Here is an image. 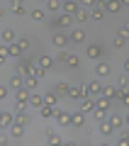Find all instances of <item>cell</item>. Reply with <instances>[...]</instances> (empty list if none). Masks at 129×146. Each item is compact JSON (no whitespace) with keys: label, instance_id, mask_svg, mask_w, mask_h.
Here are the masks:
<instances>
[{"label":"cell","instance_id":"cell-49","mask_svg":"<svg viewBox=\"0 0 129 146\" xmlns=\"http://www.w3.org/2000/svg\"><path fill=\"white\" fill-rule=\"evenodd\" d=\"M3 63H5V61H3V58H0V66H3Z\"/></svg>","mask_w":129,"mask_h":146},{"label":"cell","instance_id":"cell-30","mask_svg":"<svg viewBox=\"0 0 129 146\" xmlns=\"http://www.w3.org/2000/svg\"><path fill=\"white\" fill-rule=\"evenodd\" d=\"M37 85H39V78L37 76H25V88L27 90H34Z\"/></svg>","mask_w":129,"mask_h":146},{"label":"cell","instance_id":"cell-23","mask_svg":"<svg viewBox=\"0 0 129 146\" xmlns=\"http://www.w3.org/2000/svg\"><path fill=\"white\" fill-rule=\"evenodd\" d=\"M44 105H49V107H59V95L54 93V90L47 93V95H44Z\"/></svg>","mask_w":129,"mask_h":146},{"label":"cell","instance_id":"cell-31","mask_svg":"<svg viewBox=\"0 0 129 146\" xmlns=\"http://www.w3.org/2000/svg\"><path fill=\"white\" fill-rule=\"evenodd\" d=\"M88 17H90L88 7H80V10H78L76 15H73V20H76V22H85V20H88Z\"/></svg>","mask_w":129,"mask_h":146},{"label":"cell","instance_id":"cell-46","mask_svg":"<svg viewBox=\"0 0 129 146\" xmlns=\"http://www.w3.org/2000/svg\"><path fill=\"white\" fill-rule=\"evenodd\" d=\"M122 66H124V73H129V58H127V61L122 63Z\"/></svg>","mask_w":129,"mask_h":146},{"label":"cell","instance_id":"cell-4","mask_svg":"<svg viewBox=\"0 0 129 146\" xmlns=\"http://www.w3.org/2000/svg\"><path fill=\"white\" fill-rule=\"evenodd\" d=\"M110 73H112V66H110V63H105V61L95 63V76H98V78H107Z\"/></svg>","mask_w":129,"mask_h":146},{"label":"cell","instance_id":"cell-41","mask_svg":"<svg viewBox=\"0 0 129 146\" xmlns=\"http://www.w3.org/2000/svg\"><path fill=\"white\" fill-rule=\"evenodd\" d=\"M119 34H122L124 39H129V22H124V25H122V29H119Z\"/></svg>","mask_w":129,"mask_h":146},{"label":"cell","instance_id":"cell-2","mask_svg":"<svg viewBox=\"0 0 129 146\" xmlns=\"http://www.w3.org/2000/svg\"><path fill=\"white\" fill-rule=\"evenodd\" d=\"M51 25L56 27V29H59V27H61V29H66V27H71V25H73V15H66V12H61V15L54 17Z\"/></svg>","mask_w":129,"mask_h":146},{"label":"cell","instance_id":"cell-21","mask_svg":"<svg viewBox=\"0 0 129 146\" xmlns=\"http://www.w3.org/2000/svg\"><path fill=\"white\" fill-rule=\"evenodd\" d=\"M12 122H15V115H12V112H5V110H0V124L10 127Z\"/></svg>","mask_w":129,"mask_h":146},{"label":"cell","instance_id":"cell-24","mask_svg":"<svg viewBox=\"0 0 129 146\" xmlns=\"http://www.w3.org/2000/svg\"><path fill=\"white\" fill-rule=\"evenodd\" d=\"M110 105H112V100L105 98V95H98V98H95V107H100V110H110Z\"/></svg>","mask_w":129,"mask_h":146},{"label":"cell","instance_id":"cell-3","mask_svg":"<svg viewBox=\"0 0 129 146\" xmlns=\"http://www.w3.org/2000/svg\"><path fill=\"white\" fill-rule=\"evenodd\" d=\"M85 88H88V95H90V98H98V95H102V83H100L98 76H95V80H90Z\"/></svg>","mask_w":129,"mask_h":146},{"label":"cell","instance_id":"cell-37","mask_svg":"<svg viewBox=\"0 0 129 146\" xmlns=\"http://www.w3.org/2000/svg\"><path fill=\"white\" fill-rule=\"evenodd\" d=\"M93 115H95V119L100 122V119H105V117H107V110H100V107H95V110H93Z\"/></svg>","mask_w":129,"mask_h":146},{"label":"cell","instance_id":"cell-29","mask_svg":"<svg viewBox=\"0 0 129 146\" xmlns=\"http://www.w3.org/2000/svg\"><path fill=\"white\" fill-rule=\"evenodd\" d=\"M54 93H56L59 98H61V95H66V93H68V83H66V80H59V83L54 85Z\"/></svg>","mask_w":129,"mask_h":146},{"label":"cell","instance_id":"cell-9","mask_svg":"<svg viewBox=\"0 0 129 146\" xmlns=\"http://www.w3.org/2000/svg\"><path fill=\"white\" fill-rule=\"evenodd\" d=\"M34 61H37V63H39V66H41V68H44V71H51V68H54V63H56V61H54V58H51V56H47V54H41V56H37V58H34Z\"/></svg>","mask_w":129,"mask_h":146},{"label":"cell","instance_id":"cell-15","mask_svg":"<svg viewBox=\"0 0 129 146\" xmlns=\"http://www.w3.org/2000/svg\"><path fill=\"white\" fill-rule=\"evenodd\" d=\"M83 124H85V112H80V110L73 112V115H71V127L78 129V127H83Z\"/></svg>","mask_w":129,"mask_h":146},{"label":"cell","instance_id":"cell-40","mask_svg":"<svg viewBox=\"0 0 129 146\" xmlns=\"http://www.w3.org/2000/svg\"><path fill=\"white\" fill-rule=\"evenodd\" d=\"M7 95H10V88H7V85H0V102H3Z\"/></svg>","mask_w":129,"mask_h":146},{"label":"cell","instance_id":"cell-27","mask_svg":"<svg viewBox=\"0 0 129 146\" xmlns=\"http://www.w3.org/2000/svg\"><path fill=\"white\" fill-rule=\"evenodd\" d=\"M61 7H63L61 0H47V10L54 12V15H59V10H61Z\"/></svg>","mask_w":129,"mask_h":146},{"label":"cell","instance_id":"cell-20","mask_svg":"<svg viewBox=\"0 0 129 146\" xmlns=\"http://www.w3.org/2000/svg\"><path fill=\"white\" fill-rule=\"evenodd\" d=\"M27 105H32V107L39 110L41 105H44V95H37V93H29V100H27Z\"/></svg>","mask_w":129,"mask_h":146},{"label":"cell","instance_id":"cell-38","mask_svg":"<svg viewBox=\"0 0 129 146\" xmlns=\"http://www.w3.org/2000/svg\"><path fill=\"white\" fill-rule=\"evenodd\" d=\"M119 102H122L124 107H129V90H124V93L119 90Z\"/></svg>","mask_w":129,"mask_h":146},{"label":"cell","instance_id":"cell-14","mask_svg":"<svg viewBox=\"0 0 129 146\" xmlns=\"http://www.w3.org/2000/svg\"><path fill=\"white\" fill-rule=\"evenodd\" d=\"M25 85V76H20V73H15L10 80H7V88L10 90H17V88H22Z\"/></svg>","mask_w":129,"mask_h":146},{"label":"cell","instance_id":"cell-18","mask_svg":"<svg viewBox=\"0 0 129 146\" xmlns=\"http://www.w3.org/2000/svg\"><path fill=\"white\" fill-rule=\"evenodd\" d=\"M7 51H10V58H20L22 54H25V51H22V46L17 44V39H15L12 44H7Z\"/></svg>","mask_w":129,"mask_h":146},{"label":"cell","instance_id":"cell-8","mask_svg":"<svg viewBox=\"0 0 129 146\" xmlns=\"http://www.w3.org/2000/svg\"><path fill=\"white\" fill-rule=\"evenodd\" d=\"M102 95H105V98H110L112 102H114V100L119 102V90L114 88V85H107V83H102Z\"/></svg>","mask_w":129,"mask_h":146},{"label":"cell","instance_id":"cell-22","mask_svg":"<svg viewBox=\"0 0 129 146\" xmlns=\"http://www.w3.org/2000/svg\"><path fill=\"white\" fill-rule=\"evenodd\" d=\"M54 46H56V49L68 46V36H66V34H59V32H56V34H54Z\"/></svg>","mask_w":129,"mask_h":146},{"label":"cell","instance_id":"cell-6","mask_svg":"<svg viewBox=\"0 0 129 146\" xmlns=\"http://www.w3.org/2000/svg\"><path fill=\"white\" fill-rule=\"evenodd\" d=\"M85 56L93 58V61H98V58L102 56V46H100V44H88V49H85Z\"/></svg>","mask_w":129,"mask_h":146},{"label":"cell","instance_id":"cell-19","mask_svg":"<svg viewBox=\"0 0 129 146\" xmlns=\"http://www.w3.org/2000/svg\"><path fill=\"white\" fill-rule=\"evenodd\" d=\"M47 139H49V144H66V141L56 134V129H54V127H49V129H47Z\"/></svg>","mask_w":129,"mask_h":146},{"label":"cell","instance_id":"cell-32","mask_svg":"<svg viewBox=\"0 0 129 146\" xmlns=\"http://www.w3.org/2000/svg\"><path fill=\"white\" fill-rule=\"evenodd\" d=\"M29 17H32V20H34V22H41V20H44V17H47V12L41 10V7H34V10L29 12Z\"/></svg>","mask_w":129,"mask_h":146},{"label":"cell","instance_id":"cell-33","mask_svg":"<svg viewBox=\"0 0 129 146\" xmlns=\"http://www.w3.org/2000/svg\"><path fill=\"white\" fill-rule=\"evenodd\" d=\"M66 66H68V68H80V58L68 54V56H66Z\"/></svg>","mask_w":129,"mask_h":146},{"label":"cell","instance_id":"cell-50","mask_svg":"<svg viewBox=\"0 0 129 146\" xmlns=\"http://www.w3.org/2000/svg\"><path fill=\"white\" fill-rule=\"evenodd\" d=\"M39 3H47V0H39Z\"/></svg>","mask_w":129,"mask_h":146},{"label":"cell","instance_id":"cell-17","mask_svg":"<svg viewBox=\"0 0 129 146\" xmlns=\"http://www.w3.org/2000/svg\"><path fill=\"white\" fill-rule=\"evenodd\" d=\"M122 7V0H105V12H119Z\"/></svg>","mask_w":129,"mask_h":146},{"label":"cell","instance_id":"cell-48","mask_svg":"<svg viewBox=\"0 0 129 146\" xmlns=\"http://www.w3.org/2000/svg\"><path fill=\"white\" fill-rule=\"evenodd\" d=\"M124 122H127V124H129V115H127V119H124Z\"/></svg>","mask_w":129,"mask_h":146},{"label":"cell","instance_id":"cell-44","mask_svg":"<svg viewBox=\"0 0 129 146\" xmlns=\"http://www.w3.org/2000/svg\"><path fill=\"white\" fill-rule=\"evenodd\" d=\"M78 3H80V7H90L95 0H78Z\"/></svg>","mask_w":129,"mask_h":146},{"label":"cell","instance_id":"cell-11","mask_svg":"<svg viewBox=\"0 0 129 146\" xmlns=\"http://www.w3.org/2000/svg\"><path fill=\"white\" fill-rule=\"evenodd\" d=\"M25 129H27L25 124L12 122V124H10V136H12V139H22V136H25Z\"/></svg>","mask_w":129,"mask_h":146},{"label":"cell","instance_id":"cell-47","mask_svg":"<svg viewBox=\"0 0 129 146\" xmlns=\"http://www.w3.org/2000/svg\"><path fill=\"white\" fill-rule=\"evenodd\" d=\"M122 5H129V0H122Z\"/></svg>","mask_w":129,"mask_h":146},{"label":"cell","instance_id":"cell-10","mask_svg":"<svg viewBox=\"0 0 129 146\" xmlns=\"http://www.w3.org/2000/svg\"><path fill=\"white\" fill-rule=\"evenodd\" d=\"M95 110V98H90V95H85V98L80 100V112H85V115H90Z\"/></svg>","mask_w":129,"mask_h":146},{"label":"cell","instance_id":"cell-43","mask_svg":"<svg viewBox=\"0 0 129 146\" xmlns=\"http://www.w3.org/2000/svg\"><path fill=\"white\" fill-rule=\"evenodd\" d=\"M27 110V102H15V112H25Z\"/></svg>","mask_w":129,"mask_h":146},{"label":"cell","instance_id":"cell-13","mask_svg":"<svg viewBox=\"0 0 129 146\" xmlns=\"http://www.w3.org/2000/svg\"><path fill=\"white\" fill-rule=\"evenodd\" d=\"M78 10H80V5H78L76 0H66V3H63V7H61V12H66V15H76Z\"/></svg>","mask_w":129,"mask_h":146},{"label":"cell","instance_id":"cell-12","mask_svg":"<svg viewBox=\"0 0 129 146\" xmlns=\"http://www.w3.org/2000/svg\"><path fill=\"white\" fill-rule=\"evenodd\" d=\"M68 42H73V44H83V42H85V29H80V27H78V29H73L71 36H68Z\"/></svg>","mask_w":129,"mask_h":146},{"label":"cell","instance_id":"cell-35","mask_svg":"<svg viewBox=\"0 0 129 146\" xmlns=\"http://www.w3.org/2000/svg\"><path fill=\"white\" fill-rule=\"evenodd\" d=\"M124 46H127V39H124L122 34H117L114 36V49H124Z\"/></svg>","mask_w":129,"mask_h":146},{"label":"cell","instance_id":"cell-51","mask_svg":"<svg viewBox=\"0 0 129 146\" xmlns=\"http://www.w3.org/2000/svg\"><path fill=\"white\" fill-rule=\"evenodd\" d=\"M61 3H66V0H61Z\"/></svg>","mask_w":129,"mask_h":146},{"label":"cell","instance_id":"cell-5","mask_svg":"<svg viewBox=\"0 0 129 146\" xmlns=\"http://www.w3.org/2000/svg\"><path fill=\"white\" fill-rule=\"evenodd\" d=\"M98 129H100V134H102V136H112L114 131H117V129H114V127H112V122L107 119V117H105V119H100Z\"/></svg>","mask_w":129,"mask_h":146},{"label":"cell","instance_id":"cell-45","mask_svg":"<svg viewBox=\"0 0 129 146\" xmlns=\"http://www.w3.org/2000/svg\"><path fill=\"white\" fill-rule=\"evenodd\" d=\"M7 144H10V139H7V136H3V134H0V146H7Z\"/></svg>","mask_w":129,"mask_h":146},{"label":"cell","instance_id":"cell-28","mask_svg":"<svg viewBox=\"0 0 129 146\" xmlns=\"http://www.w3.org/2000/svg\"><path fill=\"white\" fill-rule=\"evenodd\" d=\"M0 39H3L5 44H12V42L17 39V34H15V29H3V34H0Z\"/></svg>","mask_w":129,"mask_h":146},{"label":"cell","instance_id":"cell-25","mask_svg":"<svg viewBox=\"0 0 129 146\" xmlns=\"http://www.w3.org/2000/svg\"><path fill=\"white\" fill-rule=\"evenodd\" d=\"M15 122H20V124L29 127V124H32V122H34V119H32V117L27 115V112H15Z\"/></svg>","mask_w":129,"mask_h":146},{"label":"cell","instance_id":"cell-39","mask_svg":"<svg viewBox=\"0 0 129 146\" xmlns=\"http://www.w3.org/2000/svg\"><path fill=\"white\" fill-rule=\"evenodd\" d=\"M17 44L22 46V51H27V49H29V39H27V36H20V39H17Z\"/></svg>","mask_w":129,"mask_h":146},{"label":"cell","instance_id":"cell-36","mask_svg":"<svg viewBox=\"0 0 129 146\" xmlns=\"http://www.w3.org/2000/svg\"><path fill=\"white\" fill-rule=\"evenodd\" d=\"M0 58H3V61H7V58H10V51H7V44H5V42L0 44Z\"/></svg>","mask_w":129,"mask_h":146},{"label":"cell","instance_id":"cell-42","mask_svg":"<svg viewBox=\"0 0 129 146\" xmlns=\"http://www.w3.org/2000/svg\"><path fill=\"white\" fill-rule=\"evenodd\" d=\"M66 56H68L66 51H59V56H56V63H66Z\"/></svg>","mask_w":129,"mask_h":146},{"label":"cell","instance_id":"cell-1","mask_svg":"<svg viewBox=\"0 0 129 146\" xmlns=\"http://www.w3.org/2000/svg\"><path fill=\"white\" fill-rule=\"evenodd\" d=\"M66 95L71 100H83L85 95H88V88H85V85H68V93Z\"/></svg>","mask_w":129,"mask_h":146},{"label":"cell","instance_id":"cell-16","mask_svg":"<svg viewBox=\"0 0 129 146\" xmlns=\"http://www.w3.org/2000/svg\"><path fill=\"white\" fill-rule=\"evenodd\" d=\"M12 15H17V17H22V15H27V7H25V0H12Z\"/></svg>","mask_w":129,"mask_h":146},{"label":"cell","instance_id":"cell-52","mask_svg":"<svg viewBox=\"0 0 129 146\" xmlns=\"http://www.w3.org/2000/svg\"><path fill=\"white\" fill-rule=\"evenodd\" d=\"M127 76H129V73H127Z\"/></svg>","mask_w":129,"mask_h":146},{"label":"cell","instance_id":"cell-26","mask_svg":"<svg viewBox=\"0 0 129 146\" xmlns=\"http://www.w3.org/2000/svg\"><path fill=\"white\" fill-rule=\"evenodd\" d=\"M54 112H56V107H49V105H41L39 107V115L44 119H54Z\"/></svg>","mask_w":129,"mask_h":146},{"label":"cell","instance_id":"cell-34","mask_svg":"<svg viewBox=\"0 0 129 146\" xmlns=\"http://www.w3.org/2000/svg\"><path fill=\"white\" fill-rule=\"evenodd\" d=\"M107 119H110V122H112V127H114V129H119V127H122V124H124V117H119V115H110V117H107Z\"/></svg>","mask_w":129,"mask_h":146},{"label":"cell","instance_id":"cell-7","mask_svg":"<svg viewBox=\"0 0 129 146\" xmlns=\"http://www.w3.org/2000/svg\"><path fill=\"white\" fill-rule=\"evenodd\" d=\"M54 119L59 122V127H71V115H68V112H61L59 107H56V112H54Z\"/></svg>","mask_w":129,"mask_h":146}]
</instances>
